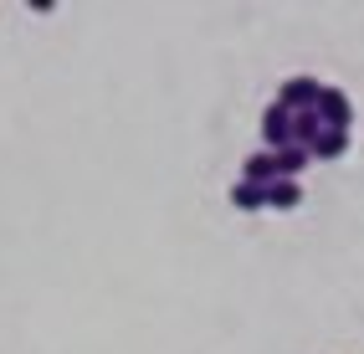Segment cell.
<instances>
[{
  "label": "cell",
  "mask_w": 364,
  "mask_h": 354,
  "mask_svg": "<svg viewBox=\"0 0 364 354\" xmlns=\"http://www.w3.org/2000/svg\"><path fill=\"white\" fill-rule=\"evenodd\" d=\"M318 92H323V82H318V77L298 73V77H287V82H282L277 103H282L287 113H308V108H318Z\"/></svg>",
  "instance_id": "6da1fadb"
},
{
  "label": "cell",
  "mask_w": 364,
  "mask_h": 354,
  "mask_svg": "<svg viewBox=\"0 0 364 354\" xmlns=\"http://www.w3.org/2000/svg\"><path fill=\"white\" fill-rule=\"evenodd\" d=\"M323 118V129H349L354 124V103H349V92L344 87H328L323 82V92H318V108H313Z\"/></svg>",
  "instance_id": "7a4b0ae2"
},
{
  "label": "cell",
  "mask_w": 364,
  "mask_h": 354,
  "mask_svg": "<svg viewBox=\"0 0 364 354\" xmlns=\"http://www.w3.org/2000/svg\"><path fill=\"white\" fill-rule=\"evenodd\" d=\"M318 134H323V118L313 113V108H308V113H287V144L308 149V144H313Z\"/></svg>",
  "instance_id": "3957f363"
},
{
  "label": "cell",
  "mask_w": 364,
  "mask_h": 354,
  "mask_svg": "<svg viewBox=\"0 0 364 354\" xmlns=\"http://www.w3.org/2000/svg\"><path fill=\"white\" fill-rule=\"evenodd\" d=\"M262 144L267 149H282L287 144V108L282 103H267L262 108Z\"/></svg>",
  "instance_id": "277c9868"
},
{
  "label": "cell",
  "mask_w": 364,
  "mask_h": 354,
  "mask_svg": "<svg viewBox=\"0 0 364 354\" xmlns=\"http://www.w3.org/2000/svg\"><path fill=\"white\" fill-rule=\"evenodd\" d=\"M344 149H349V129H323V134L308 144V159H338Z\"/></svg>",
  "instance_id": "5b68a950"
},
{
  "label": "cell",
  "mask_w": 364,
  "mask_h": 354,
  "mask_svg": "<svg viewBox=\"0 0 364 354\" xmlns=\"http://www.w3.org/2000/svg\"><path fill=\"white\" fill-rule=\"evenodd\" d=\"M272 159H277V180H298V175L308 170V149H298V144L272 149Z\"/></svg>",
  "instance_id": "8992f818"
},
{
  "label": "cell",
  "mask_w": 364,
  "mask_h": 354,
  "mask_svg": "<svg viewBox=\"0 0 364 354\" xmlns=\"http://www.w3.org/2000/svg\"><path fill=\"white\" fill-rule=\"evenodd\" d=\"M262 195H267V205L293 210V205L303 200V185H298V180H272V185H262Z\"/></svg>",
  "instance_id": "52a82bcc"
},
{
  "label": "cell",
  "mask_w": 364,
  "mask_h": 354,
  "mask_svg": "<svg viewBox=\"0 0 364 354\" xmlns=\"http://www.w3.org/2000/svg\"><path fill=\"white\" fill-rule=\"evenodd\" d=\"M241 180H252V185H272V180H277V159H272V149L247 154V175H241Z\"/></svg>",
  "instance_id": "ba28073f"
},
{
  "label": "cell",
  "mask_w": 364,
  "mask_h": 354,
  "mask_svg": "<svg viewBox=\"0 0 364 354\" xmlns=\"http://www.w3.org/2000/svg\"><path fill=\"white\" fill-rule=\"evenodd\" d=\"M231 205H236V210H262V205H267V195H262V185L236 180V185H231Z\"/></svg>",
  "instance_id": "9c48e42d"
}]
</instances>
